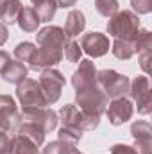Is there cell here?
Listing matches in <instances>:
<instances>
[{"label": "cell", "mask_w": 152, "mask_h": 154, "mask_svg": "<svg viewBox=\"0 0 152 154\" xmlns=\"http://www.w3.org/2000/svg\"><path fill=\"white\" fill-rule=\"evenodd\" d=\"M81 56H82V48L81 45L77 43L75 39L68 38L65 47H63V57H66L68 63H79L81 61Z\"/></svg>", "instance_id": "25"}, {"label": "cell", "mask_w": 152, "mask_h": 154, "mask_svg": "<svg viewBox=\"0 0 152 154\" xmlns=\"http://www.w3.org/2000/svg\"><path fill=\"white\" fill-rule=\"evenodd\" d=\"M59 120L63 122V125H68V127H75L79 131H93L99 127L100 124V116H93L88 115L84 111H81L75 104H65L61 109H59Z\"/></svg>", "instance_id": "4"}, {"label": "cell", "mask_w": 152, "mask_h": 154, "mask_svg": "<svg viewBox=\"0 0 152 154\" xmlns=\"http://www.w3.org/2000/svg\"><path fill=\"white\" fill-rule=\"evenodd\" d=\"M82 138V131H79L75 127H68V125H63L59 131H57V140L61 142H66L70 145H77Z\"/></svg>", "instance_id": "28"}, {"label": "cell", "mask_w": 152, "mask_h": 154, "mask_svg": "<svg viewBox=\"0 0 152 154\" xmlns=\"http://www.w3.org/2000/svg\"><path fill=\"white\" fill-rule=\"evenodd\" d=\"M38 82L41 86V91H43L48 106H52V104H56L61 99V93H63V88L66 84V79L56 68H45L41 72V75H39Z\"/></svg>", "instance_id": "5"}, {"label": "cell", "mask_w": 152, "mask_h": 154, "mask_svg": "<svg viewBox=\"0 0 152 154\" xmlns=\"http://www.w3.org/2000/svg\"><path fill=\"white\" fill-rule=\"evenodd\" d=\"M2 2H4V0H0V4H2Z\"/></svg>", "instance_id": "37"}, {"label": "cell", "mask_w": 152, "mask_h": 154, "mask_svg": "<svg viewBox=\"0 0 152 154\" xmlns=\"http://www.w3.org/2000/svg\"><path fill=\"white\" fill-rule=\"evenodd\" d=\"M66 39L68 38H66L63 27H57V25H47V27L39 29L38 34H36L38 45H56V47L63 48Z\"/></svg>", "instance_id": "16"}, {"label": "cell", "mask_w": 152, "mask_h": 154, "mask_svg": "<svg viewBox=\"0 0 152 154\" xmlns=\"http://www.w3.org/2000/svg\"><path fill=\"white\" fill-rule=\"evenodd\" d=\"M84 27H86V16H84V13L79 11V9H72L66 14L65 27H63L66 38H75V36H79L84 31Z\"/></svg>", "instance_id": "17"}, {"label": "cell", "mask_w": 152, "mask_h": 154, "mask_svg": "<svg viewBox=\"0 0 152 154\" xmlns=\"http://www.w3.org/2000/svg\"><path fill=\"white\" fill-rule=\"evenodd\" d=\"M16 134H22V136L29 138V140L34 142L38 147H41L43 142H45V133L39 129L38 125H34V124H31V122H23V124H20Z\"/></svg>", "instance_id": "22"}, {"label": "cell", "mask_w": 152, "mask_h": 154, "mask_svg": "<svg viewBox=\"0 0 152 154\" xmlns=\"http://www.w3.org/2000/svg\"><path fill=\"white\" fill-rule=\"evenodd\" d=\"M77 149L75 145H70L66 142H61V140H56V142H50L45 145V149L41 151V154H74Z\"/></svg>", "instance_id": "27"}, {"label": "cell", "mask_w": 152, "mask_h": 154, "mask_svg": "<svg viewBox=\"0 0 152 154\" xmlns=\"http://www.w3.org/2000/svg\"><path fill=\"white\" fill-rule=\"evenodd\" d=\"M16 97L23 108H47L48 106L39 82L29 77L23 79L20 84H16Z\"/></svg>", "instance_id": "6"}, {"label": "cell", "mask_w": 152, "mask_h": 154, "mask_svg": "<svg viewBox=\"0 0 152 154\" xmlns=\"http://www.w3.org/2000/svg\"><path fill=\"white\" fill-rule=\"evenodd\" d=\"M56 4H57V7H74L77 4V0H56Z\"/></svg>", "instance_id": "35"}, {"label": "cell", "mask_w": 152, "mask_h": 154, "mask_svg": "<svg viewBox=\"0 0 152 154\" xmlns=\"http://www.w3.org/2000/svg\"><path fill=\"white\" fill-rule=\"evenodd\" d=\"M34 5V11L38 13L39 22H52V18L56 16L57 11V4L56 0H31Z\"/></svg>", "instance_id": "21"}, {"label": "cell", "mask_w": 152, "mask_h": 154, "mask_svg": "<svg viewBox=\"0 0 152 154\" xmlns=\"http://www.w3.org/2000/svg\"><path fill=\"white\" fill-rule=\"evenodd\" d=\"M81 48L91 57H102L109 52V38L102 32H86L81 39Z\"/></svg>", "instance_id": "12"}, {"label": "cell", "mask_w": 152, "mask_h": 154, "mask_svg": "<svg viewBox=\"0 0 152 154\" xmlns=\"http://www.w3.org/2000/svg\"><path fill=\"white\" fill-rule=\"evenodd\" d=\"M134 113V106L131 102V99L127 97H118L111 99V102L106 108V115L109 118V124L113 125H122L125 122H129Z\"/></svg>", "instance_id": "11"}, {"label": "cell", "mask_w": 152, "mask_h": 154, "mask_svg": "<svg viewBox=\"0 0 152 154\" xmlns=\"http://www.w3.org/2000/svg\"><path fill=\"white\" fill-rule=\"evenodd\" d=\"M22 124V116L11 95H0V129L7 134H16Z\"/></svg>", "instance_id": "10"}, {"label": "cell", "mask_w": 152, "mask_h": 154, "mask_svg": "<svg viewBox=\"0 0 152 154\" xmlns=\"http://www.w3.org/2000/svg\"><path fill=\"white\" fill-rule=\"evenodd\" d=\"M129 95L136 102L140 115H150L152 97H150V81L147 75H138L129 84Z\"/></svg>", "instance_id": "7"}, {"label": "cell", "mask_w": 152, "mask_h": 154, "mask_svg": "<svg viewBox=\"0 0 152 154\" xmlns=\"http://www.w3.org/2000/svg\"><path fill=\"white\" fill-rule=\"evenodd\" d=\"M108 104H109V99L97 82L82 90H75V106L88 115L102 116V113H106Z\"/></svg>", "instance_id": "2"}, {"label": "cell", "mask_w": 152, "mask_h": 154, "mask_svg": "<svg viewBox=\"0 0 152 154\" xmlns=\"http://www.w3.org/2000/svg\"><path fill=\"white\" fill-rule=\"evenodd\" d=\"M111 52L116 59L129 61L136 52H134V43L132 41H123V39H114L111 45Z\"/></svg>", "instance_id": "24"}, {"label": "cell", "mask_w": 152, "mask_h": 154, "mask_svg": "<svg viewBox=\"0 0 152 154\" xmlns=\"http://www.w3.org/2000/svg\"><path fill=\"white\" fill-rule=\"evenodd\" d=\"M95 9L104 18H111L114 13L120 11V4L118 0H95Z\"/></svg>", "instance_id": "29"}, {"label": "cell", "mask_w": 152, "mask_h": 154, "mask_svg": "<svg viewBox=\"0 0 152 154\" xmlns=\"http://www.w3.org/2000/svg\"><path fill=\"white\" fill-rule=\"evenodd\" d=\"M27 74H29V68L20 63V61H11L9 66L4 70L2 77L9 82V84H20L23 79H27Z\"/></svg>", "instance_id": "20"}, {"label": "cell", "mask_w": 152, "mask_h": 154, "mask_svg": "<svg viewBox=\"0 0 152 154\" xmlns=\"http://www.w3.org/2000/svg\"><path fill=\"white\" fill-rule=\"evenodd\" d=\"M13 154H39V147L22 134L13 136Z\"/></svg>", "instance_id": "23"}, {"label": "cell", "mask_w": 152, "mask_h": 154, "mask_svg": "<svg viewBox=\"0 0 152 154\" xmlns=\"http://www.w3.org/2000/svg\"><path fill=\"white\" fill-rule=\"evenodd\" d=\"M7 38H9V29H7V25H5V23H2V22H0V47L7 41Z\"/></svg>", "instance_id": "34"}, {"label": "cell", "mask_w": 152, "mask_h": 154, "mask_svg": "<svg viewBox=\"0 0 152 154\" xmlns=\"http://www.w3.org/2000/svg\"><path fill=\"white\" fill-rule=\"evenodd\" d=\"M16 23L23 32H38V27L41 22H39V16L34 11V7H23Z\"/></svg>", "instance_id": "19"}, {"label": "cell", "mask_w": 152, "mask_h": 154, "mask_svg": "<svg viewBox=\"0 0 152 154\" xmlns=\"http://www.w3.org/2000/svg\"><path fill=\"white\" fill-rule=\"evenodd\" d=\"M0 154H13V136L0 129Z\"/></svg>", "instance_id": "31"}, {"label": "cell", "mask_w": 152, "mask_h": 154, "mask_svg": "<svg viewBox=\"0 0 152 154\" xmlns=\"http://www.w3.org/2000/svg\"><path fill=\"white\" fill-rule=\"evenodd\" d=\"M134 52H138L141 70L149 74L152 61V34L149 29H140L138 38L134 39Z\"/></svg>", "instance_id": "14"}, {"label": "cell", "mask_w": 152, "mask_h": 154, "mask_svg": "<svg viewBox=\"0 0 152 154\" xmlns=\"http://www.w3.org/2000/svg\"><path fill=\"white\" fill-rule=\"evenodd\" d=\"M34 50H36V45H34V43H31V41H22V43H18V45L14 47V57H16V61H20V63H29L31 57H32V54H34Z\"/></svg>", "instance_id": "26"}, {"label": "cell", "mask_w": 152, "mask_h": 154, "mask_svg": "<svg viewBox=\"0 0 152 154\" xmlns=\"http://www.w3.org/2000/svg\"><path fill=\"white\" fill-rule=\"evenodd\" d=\"M109 152L111 154H140L132 145H123V143H114L109 149Z\"/></svg>", "instance_id": "32"}, {"label": "cell", "mask_w": 152, "mask_h": 154, "mask_svg": "<svg viewBox=\"0 0 152 154\" xmlns=\"http://www.w3.org/2000/svg\"><path fill=\"white\" fill-rule=\"evenodd\" d=\"M134 14H149L152 11V0H131Z\"/></svg>", "instance_id": "30"}, {"label": "cell", "mask_w": 152, "mask_h": 154, "mask_svg": "<svg viewBox=\"0 0 152 154\" xmlns=\"http://www.w3.org/2000/svg\"><path fill=\"white\" fill-rule=\"evenodd\" d=\"M97 84L108 95V99H118V97H125L129 93L131 81L127 75H123L116 70L106 68V70L97 72Z\"/></svg>", "instance_id": "3"}, {"label": "cell", "mask_w": 152, "mask_h": 154, "mask_svg": "<svg viewBox=\"0 0 152 154\" xmlns=\"http://www.w3.org/2000/svg\"><path fill=\"white\" fill-rule=\"evenodd\" d=\"M74 154H82V152H79V151H75V152H74Z\"/></svg>", "instance_id": "36"}, {"label": "cell", "mask_w": 152, "mask_h": 154, "mask_svg": "<svg viewBox=\"0 0 152 154\" xmlns=\"http://www.w3.org/2000/svg\"><path fill=\"white\" fill-rule=\"evenodd\" d=\"M13 59H11V56L5 52V50H0V75L4 74V70L9 66V63H11Z\"/></svg>", "instance_id": "33"}, {"label": "cell", "mask_w": 152, "mask_h": 154, "mask_svg": "<svg viewBox=\"0 0 152 154\" xmlns=\"http://www.w3.org/2000/svg\"><path fill=\"white\" fill-rule=\"evenodd\" d=\"M22 9H23V4L20 0H4L0 4V22L5 25L16 23Z\"/></svg>", "instance_id": "18"}, {"label": "cell", "mask_w": 152, "mask_h": 154, "mask_svg": "<svg viewBox=\"0 0 152 154\" xmlns=\"http://www.w3.org/2000/svg\"><path fill=\"white\" fill-rule=\"evenodd\" d=\"M131 134L134 138V149L140 154H150L152 147V127L147 120H136L131 125Z\"/></svg>", "instance_id": "13"}, {"label": "cell", "mask_w": 152, "mask_h": 154, "mask_svg": "<svg viewBox=\"0 0 152 154\" xmlns=\"http://www.w3.org/2000/svg\"><path fill=\"white\" fill-rule=\"evenodd\" d=\"M63 59V48L56 45H38L31 61L29 68L31 70H45V68H54L59 65Z\"/></svg>", "instance_id": "9"}, {"label": "cell", "mask_w": 152, "mask_h": 154, "mask_svg": "<svg viewBox=\"0 0 152 154\" xmlns=\"http://www.w3.org/2000/svg\"><path fill=\"white\" fill-rule=\"evenodd\" d=\"M20 116L23 122H31V124L38 125L45 134L52 133L59 122V116L52 108H23Z\"/></svg>", "instance_id": "8"}, {"label": "cell", "mask_w": 152, "mask_h": 154, "mask_svg": "<svg viewBox=\"0 0 152 154\" xmlns=\"http://www.w3.org/2000/svg\"><path fill=\"white\" fill-rule=\"evenodd\" d=\"M97 82V68L91 59H81L79 68L72 75V86L75 90H82L86 86H91Z\"/></svg>", "instance_id": "15"}, {"label": "cell", "mask_w": 152, "mask_h": 154, "mask_svg": "<svg viewBox=\"0 0 152 154\" xmlns=\"http://www.w3.org/2000/svg\"><path fill=\"white\" fill-rule=\"evenodd\" d=\"M108 34L114 39H123V41H132L138 38L140 34V29H141V23H140V18L138 14H134L132 11H118L114 13L113 16L109 18L108 25Z\"/></svg>", "instance_id": "1"}]
</instances>
